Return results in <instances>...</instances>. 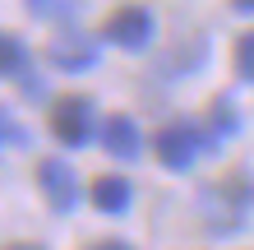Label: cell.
Returning <instances> with one entry per match:
<instances>
[{
	"instance_id": "cell-1",
	"label": "cell",
	"mask_w": 254,
	"mask_h": 250,
	"mask_svg": "<svg viewBox=\"0 0 254 250\" xmlns=\"http://www.w3.org/2000/svg\"><path fill=\"white\" fill-rule=\"evenodd\" d=\"M93 125H97V116H93V102L88 97H61L56 111H51L56 139L69 144V149H83V144L93 139Z\"/></svg>"
},
{
	"instance_id": "cell-2",
	"label": "cell",
	"mask_w": 254,
	"mask_h": 250,
	"mask_svg": "<svg viewBox=\"0 0 254 250\" xmlns=\"http://www.w3.org/2000/svg\"><path fill=\"white\" fill-rule=\"evenodd\" d=\"M153 149L162 158V167H171V171H190L194 167V158L203 153V135L194 125H167V130H157V139H153Z\"/></svg>"
},
{
	"instance_id": "cell-3",
	"label": "cell",
	"mask_w": 254,
	"mask_h": 250,
	"mask_svg": "<svg viewBox=\"0 0 254 250\" xmlns=\"http://www.w3.org/2000/svg\"><path fill=\"white\" fill-rule=\"evenodd\" d=\"M107 37L116 42V47H125V51H139L153 42V14H148L143 5H125V9H116L111 19H107Z\"/></svg>"
},
{
	"instance_id": "cell-4",
	"label": "cell",
	"mask_w": 254,
	"mask_h": 250,
	"mask_svg": "<svg viewBox=\"0 0 254 250\" xmlns=\"http://www.w3.org/2000/svg\"><path fill=\"white\" fill-rule=\"evenodd\" d=\"M37 185H42V195L51 199L56 213H69L74 204H79V176H74L69 163H61V158H47V163L37 167Z\"/></svg>"
},
{
	"instance_id": "cell-5",
	"label": "cell",
	"mask_w": 254,
	"mask_h": 250,
	"mask_svg": "<svg viewBox=\"0 0 254 250\" xmlns=\"http://www.w3.org/2000/svg\"><path fill=\"white\" fill-rule=\"evenodd\" d=\"M97 37H88V33H61V37H51V47H47V61L56 70H93L97 65Z\"/></svg>"
},
{
	"instance_id": "cell-6",
	"label": "cell",
	"mask_w": 254,
	"mask_h": 250,
	"mask_svg": "<svg viewBox=\"0 0 254 250\" xmlns=\"http://www.w3.org/2000/svg\"><path fill=\"white\" fill-rule=\"evenodd\" d=\"M102 144H107V153L121 158V163H134V158H139V130H134L129 116H111L107 130H102Z\"/></svg>"
},
{
	"instance_id": "cell-7",
	"label": "cell",
	"mask_w": 254,
	"mask_h": 250,
	"mask_svg": "<svg viewBox=\"0 0 254 250\" xmlns=\"http://www.w3.org/2000/svg\"><path fill=\"white\" fill-rule=\"evenodd\" d=\"M93 204L102 213H125L129 209V181H121V176H102V181H93Z\"/></svg>"
},
{
	"instance_id": "cell-8",
	"label": "cell",
	"mask_w": 254,
	"mask_h": 250,
	"mask_svg": "<svg viewBox=\"0 0 254 250\" xmlns=\"http://www.w3.org/2000/svg\"><path fill=\"white\" fill-rule=\"evenodd\" d=\"M23 65H28V51H23V42L14 37V33H0V75H19Z\"/></svg>"
},
{
	"instance_id": "cell-9",
	"label": "cell",
	"mask_w": 254,
	"mask_h": 250,
	"mask_svg": "<svg viewBox=\"0 0 254 250\" xmlns=\"http://www.w3.org/2000/svg\"><path fill=\"white\" fill-rule=\"evenodd\" d=\"M28 9H33L37 19H69V14L79 9V0H28Z\"/></svg>"
},
{
	"instance_id": "cell-10",
	"label": "cell",
	"mask_w": 254,
	"mask_h": 250,
	"mask_svg": "<svg viewBox=\"0 0 254 250\" xmlns=\"http://www.w3.org/2000/svg\"><path fill=\"white\" fill-rule=\"evenodd\" d=\"M236 75H241L245 83H254V33H245L241 42H236Z\"/></svg>"
},
{
	"instance_id": "cell-11",
	"label": "cell",
	"mask_w": 254,
	"mask_h": 250,
	"mask_svg": "<svg viewBox=\"0 0 254 250\" xmlns=\"http://www.w3.org/2000/svg\"><path fill=\"white\" fill-rule=\"evenodd\" d=\"M227 135H236V116H231V102H213V144H222Z\"/></svg>"
},
{
	"instance_id": "cell-12",
	"label": "cell",
	"mask_w": 254,
	"mask_h": 250,
	"mask_svg": "<svg viewBox=\"0 0 254 250\" xmlns=\"http://www.w3.org/2000/svg\"><path fill=\"white\" fill-rule=\"evenodd\" d=\"M5 139H19V130H14V121L0 111V144H5Z\"/></svg>"
},
{
	"instance_id": "cell-13",
	"label": "cell",
	"mask_w": 254,
	"mask_h": 250,
	"mask_svg": "<svg viewBox=\"0 0 254 250\" xmlns=\"http://www.w3.org/2000/svg\"><path fill=\"white\" fill-rule=\"evenodd\" d=\"M88 250H134V246H125V241H97V246H88Z\"/></svg>"
},
{
	"instance_id": "cell-14",
	"label": "cell",
	"mask_w": 254,
	"mask_h": 250,
	"mask_svg": "<svg viewBox=\"0 0 254 250\" xmlns=\"http://www.w3.org/2000/svg\"><path fill=\"white\" fill-rule=\"evenodd\" d=\"M231 5L241 9V14H254V0H231Z\"/></svg>"
},
{
	"instance_id": "cell-15",
	"label": "cell",
	"mask_w": 254,
	"mask_h": 250,
	"mask_svg": "<svg viewBox=\"0 0 254 250\" xmlns=\"http://www.w3.org/2000/svg\"><path fill=\"white\" fill-rule=\"evenodd\" d=\"M5 250H42V246H5Z\"/></svg>"
}]
</instances>
